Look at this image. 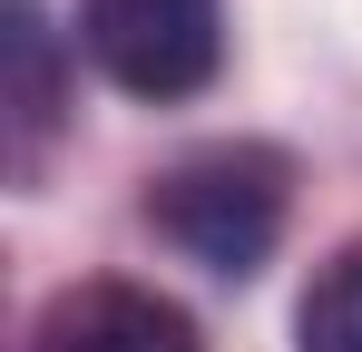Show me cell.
I'll return each mask as SVG.
<instances>
[{"label": "cell", "mask_w": 362, "mask_h": 352, "mask_svg": "<svg viewBox=\"0 0 362 352\" xmlns=\"http://www.w3.org/2000/svg\"><path fill=\"white\" fill-rule=\"evenodd\" d=\"M30 352H206V333L186 303H167L147 284H69L49 293Z\"/></svg>", "instance_id": "3957f363"}, {"label": "cell", "mask_w": 362, "mask_h": 352, "mask_svg": "<svg viewBox=\"0 0 362 352\" xmlns=\"http://www.w3.org/2000/svg\"><path fill=\"white\" fill-rule=\"evenodd\" d=\"M78 40L127 98H196L226 59L216 0H78Z\"/></svg>", "instance_id": "7a4b0ae2"}, {"label": "cell", "mask_w": 362, "mask_h": 352, "mask_svg": "<svg viewBox=\"0 0 362 352\" xmlns=\"http://www.w3.org/2000/svg\"><path fill=\"white\" fill-rule=\"evenodd\" d=\"M147 225L167 235L177 254H196L206 274H255L264 245L284 225V157L274 147H196L147 186Z\"/></svg>", "instance_id": "6da1fadb"}, {"label": "cell", "mask_w": 362, "mask_h": 352, "mask_svg": "<svg viewBox=\"0 0 362 352\" xmlns=\"http://www.w3.org/2000/svg\"><path fill=\"white\" fill-rule=\"evenodd\" d=\"M294 352H362V235L313 274V293L294 313Z\"/></svg>", "instance_id": "5b68a950"}, {"label": "cell", "mask_w": 362, "mask_h": 352, "mask_svg": "<svg viewBox=\"0 0 362 352\" xmlns=\"http://www.w3.org/2000/svg\"><path fill=\"white\" fill-rule=\"evenodd\" d=\"M0 117H10V176H30L59 127V40L40 0H0Z\"/></svg>", "instance_id": "277c9868"}]
</instances>
